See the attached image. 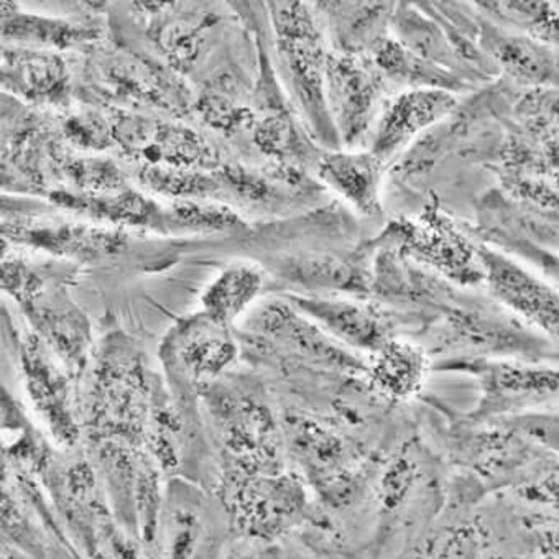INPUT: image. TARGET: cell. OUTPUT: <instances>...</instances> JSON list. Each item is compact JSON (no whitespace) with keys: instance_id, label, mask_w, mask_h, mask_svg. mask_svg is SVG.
Here are the masks:
<instances>
[{"instance_id":"1","label":"cell","mask_w":559,"mask_h":559,"mask_svg":"<svg viewBox=\"0 0 559 559\" xmlns=\"http://www.w3.org/2000/svg\"><path fill=\"white\" fill-rule=\"evenodd\" d=\"M453 463L471 500L513 492L535 476L555 451L512 421L473 425L464 421L451 435Z\"/></svg>"},{"instance_id":"2","label":"cell","mask_w":559,"mask_h":559,"mask_svg":"<svg viewBox=\"0 0 559 559\" xmlns=\"http://www.w3.org/2000/svg\"><path fill=\"white\" fill-rule=\"evenodd\" d=\"M151 395V373L139 344L127 334H109L94 359L90 424L107 438L140 443Z\"/></svg>"},{"instance_id":"3","label":"cell","mask_w":559,"mask_h":559,"mask_svg":"<svg viewBox=\"0 0 559 559\" xmlns=\"http://www.w3.org/2000/svg\"><path fill=\"white\" fill-rule=\"evenodd\" d=\"M270 19L276 50L288 87L314 135L328 147H340V135L331 119L326 99L324 38L311 9L304 2H272Z\"/></svg>"},{"instance_id":"4","label":"cell","mask_w":559,"mask_h":559,"mask_svg":"<svg viewBox=\"0 0 559 559\" xmlns=\"http://www.w3.org/2000/svg\"><path fill=\"white\" fill-rule=\"evenodd\" d=\"M441 369L471 373L477 400L467 424H502L559 408V362L519 359H457Z\"/></svg>"},{"instance_id":"5","label":"cell","mask_w":559,"mask_h":559,"mask_svg":"<svg viewBox=\"0 0 559 559\" xmlns=\"http://www.w3.org/2000/svg\"><path fill=\"white\" fill-rule=\"evenodd\" d=\"M288 451L308 483L331 507H347L364 487L359 454L330 428L307 418H290L284 433Z\"/></svg>"},{"instance_id":"6","label":"cell","mask_w":559,"mask_h":559,"mask_svg":"<svg viewBox=\"0 0 559 559\" xmlns=\"http://www.w3.org/2000/svg\"><path fill=\"white\" fill-rule=\"evenodd\" d=\"M213 396V415L233 460V473L270 474L285 471L284 431L269 406L250 396Z\"/></svg>"},{"instance_id":"7","label":"cell","mask_w":559,"mask_h":559,"mask_svg":"<svg viewBox=\"0 0 559 559\" xmlns=\"http://www.w3.org/2000/svg\"><path fill=\"white\" fill-rule=\"evenodd\" d=\"M110 122L116 145L144 165L201 171L223 167L216 148L190 127L135 112L116 114Z\"/></svg>"},{"instance_id":"8","label":"cell","mask_w":559,"mask_h":559,"mask_svg":"<svg viewBox=\"0 0 559 559\" xmlns=\"http://www.w3.org/2000/svg\"><path fill=\"white\" fill-rule=\"evenodd\" d=\"M386 80L369 57L330 53L326 99L341 144L356 147L385 107Z\"/></svg>"},{"instance_id":"9","label":"cell","mask_w":559,"mask_h":559,"mask_svg":"<svg viewBox=\"0 0 559 559\" xmlns=\"http://www.w3.org/2000/svg\"><path fill=\"white\" fill-rule=\"evenodd\" d=\"M233 487L230 506L237 525L252 538H278L297 526L307 513L305 484L287 471L233 473Z\"/></svg>"},{"instance_id":"10","label":"cell","mask_w":559,"mask_h":559,"mask_svg":"<svg viewBox=\"0 0 559 559\" xmlns=\"http://www.w3.org/2000/svg\"><path fill=\"white\" fill-rule=\"evenodd\" d=\"M490 297L532 330L559 344V287L502 250L479 246Z\"/></svg>"},{"instance_id":"11","label":"cell","mask_w":559,"mask_h":559,"mask_svg":"<svg viewBox=\"0 0 559 559\" xmlns=\"http://www.w3.org/2000/svg\"><path fill=\"white\" fill-rule=\"evenodd\" d=\"M17 304L34 333L53 350L70 376L83 372L93 344L90 318L74 304L63 282L40 273Z\"/></svg>"},{"instance_id":"12","label":"cell","mask_w":559,"mask_h":559,"mask_svg":"<svg viewBox=\"0 0 559 559\" xmlns=\"http://www.w3.org/2000/svg\"><path fill=\"white\" fill-rule=\"evenodd\" d=\"M237 353L229 326L203 311L178 321L162 343V360L168 372L193 385L221 376L236 362Z\"/></svg>"},{"instance_id":"13","label":"cell","mask_w":559,"mask_h":559,"mask_svg":"<svg viewBox=\"0 0 559 559\" xmlns=\"http://www.w3.org/2000/svg\"><path fill=\"white\" fill-rule=\"evenodd\" d=\"M386 239L389 247L385 250L415 260L441 278L463 287L484 284L479 246H473L466 237L453 227L444 226L441 221L427 226H393Z\"/></svg>"},{"instance_id":"14","label":"cell","mask_w":559,"mask_h":559,"mask_svg":"<svg viewBox=\"0 0 559 559\" xmlns=\"http://www.w3.org/2000/svg\"><path fill=\"white\" fill-rule=\"evenodd\" d=\"M21 362L25 386L38 415L58 443L73 447L80 440V424L73 409L70 372L35 333L27 334L21 343Z\"/></svg>"},{"instance_id":"15","label":"cell","mask_w":559,"mask_h":559,"mask_svg":"<svg viewBox=\"0 0 559 559\" xmlns=\"http://www.w3.org/2000/svg\"><path fill=\"white\" fill-rule=\"evenodd\" d=\"M2 236L11 242L83 263L122 255L130 246L129 236L122 229L80 223H44L22 217L4 221Z\"/></svg>"},{"instance_id":"16","label":"cell","mask_w":559,"mask_h":559,"mask_svg":"<svg viewBox=\"0 0 559 559\" xmlns=\"http://www.w3.org/2000/svg\"><path fill=\"white\" fill-rule=\"evenodd\" d=\"M250 330L320 366L344 372H367V364L341 347L288 300L262 305L250 320Z\"/></svg>"},{"instance_id":"17","label":"cell","mask_w":559,"mask_h":559,"mask_svg":"<svg viewBox=\"0 0 559 559\" xmlns=\"http://www.w3.org/2000/svg\"><path fill=\"white\" fill-rule=\"evenodd\" d=\"M305 317L318 324L337 343L373 354L395 336L392 317L379 307L321 295L285 297Z\"/></svg>"},{"instance_id":"18","label":"cell","mask_w":559,"mask_h":559,"mask_svg":"<svg viewBox=\"0 0 559 559\" xmlns=\"http://www.w3.org/2000/svg\"><path fill=\"white\" fill-rule=\"evenodd\" d=\"M457 106L451 91L413 87L385 104L373 130L370 152L383 162L408 147L419 133L433 127Z\"/></svg>"},{"instance_id":"19","label":"cell","mask_w":559,"mask_h":559,"mask_svg":"<svg viewBox=\"0 0 559 559\" xmlns=\"http://www.w3.org/2000/svg\"><path fill=\"white\" fill-rule=\"evenodd\" d=\"M103 78L120 99L160 107L174 114L190 107V94L185 90V84L139 55L129 51L110 55L104 61Z\"/></svg>"},{"instance_id":"20","label":"cell","mask_w":559,"mask_h":559,"mask_svg":"<svg viewBox=\"0 0 559 559\" xmlns=\"http://www.w3.org/2000/svg\"><path fill=\"white\" fill-rule=\"evenodd\" d=\"M2 86L28 103L67 106L71 94L70 68L55 51L8 47L2 51Z\"/></svg>"},{"instance_id":"21","label":"cell","mask_w":559,"mask_h":559,"mask_svg":"<svg viewBox=\"0 0 559 559\" xmlns=\"http://www.w3.org/2000/svg\"><path fill=\"white\" fill-rule=\"evenodd\" d=\"M273 273L292 287L310 294H372V272L359 260L334 253H294L273 262Z\"/></svg>"},{"instance_id":"22","label":"cell","mask_w":559,"mask_h":559,"mask_svg":"<svg viewBox=\"0 0 559 559\" xmlns=\"http://www.w3.org/2000/svg\"><path fill=\"white\" fill-rule=\"evenodd\" d=\"M50 201L55 206L63 207L70 213L114 226L170 233L167 207L132 188L100 197H90L73 190H57L51 191Z\"/></svg>"},{"instance_id":"23","label":"cell","mask_w":559,"mask_h":559,"mask_svg":"<svg viewBox=\"0 0 559 559\" xmlns=\"http://www.w3.org/2000/svg\"><path fill=\"white\" fill-rule=\"evenodd\" d=\"M336 53L370 57L389 40L396 4L389 2H321Z\"/></svg>"},{"instance_id":"24","label":"cell","mask_w":559,"mask_h":559,"mask_svg":"<svg viewBox=\"0 0 559 559\" xmlns=\"http://www.w3.org/2000/svg\"><path fill=\"white\" fill-rule=\"evenodd\" d=\"M483 45L497 68L523 86L559 87V50L496 25H484Z\"/></svg>"},{"instance_id":"25","label":"cell","mask_w":559,"mask_h":559,"mask_svg":"<svg viewBox=\"0 0 559 559\" xmlns=\"http://www.w3.org/2000/svg\"><path fill=\"white\" fill-rule=\"evenodd\" d=\"M382 158L372 152H326L317 164L321 180L346 198L360 214L380 217L383 213Z\"/></svg>"},{"instance_id":"26","label":"cell","mask_w":559,"mask_h":559,"mask_svg":"<svg viewBox=\"0 0 559 559\" xmlns=\"http://www.w3.org/2000/svg\"><path fill=\"white\" fill-rule=\"evenodd\" d=\"M370 357L366 376L386 402H412L424 390L431 364L424 346L396 336Z\"/></svg>"},{"instance_id":"27","label":"cell","mask_w":559,"mask_h":559,"mask_svg":"<svg viewBox=\"0 0 559 559\" xmlns=\"http://www.w3.org/2000/svg\"><path fill=\"white\" fill-rule=\"evenodd\" d=\"M99 37L100 28L94 25L31 14L14 2H2V38L11 47L68 50Z\"/></svg>"},{"instance_id":"28","label":"cell","mask_w":559,"mask_h":559,"mask_svg":"<svg viewBox=\"0 0 559 559\" xmlns=\"http://www.w3.org/2000/svg\"><path fill=\"white\" fill-rule=\"evenodd\" d=\"M262 288V270L247 263L227 266L204 290L203 313L229 326L257 300Z\"/></svg>"},{"instance_id":"29","label":"cell","mask_w":559,"mask_h":559,"mask_svg":"<svg viewBox=\"0 0 559 559\" xmlns=\"http://www.w3.org/2000/svg\"><path fill=\"white\" fill-rule=\"evenodd\" d=\"M483 11L497 27L559 50V5L546 2H486Z\"/></svg>"},{"instance_id":"30","label":"cell","mask_w":559,"mask_h":559,"mask_svg":"<svg viewBox=\"0 0 559 559\" xmlns=\"http://www.w3.org/2000/svg\"><path fill=\"white\" fill-rule=\"evenodd\" d=\"M214 22L216 19L210 14L165 15L152 31V37L175 70L187 71L200 57Z\"/></svg>"},{"instance_id":"31","label":"cell","mask_w":559,"mask_h":559,"mask_svg":"<svg viewBox=\"0 0 559 559\" xmlns=\"http://www.w3.org/2000/svg\"><path fill=\"white\" fill-rule=\"evenodd\" d=\"M142 187L177 201H200L223 197L226 191L219 171L183 170V168L142 165L136 171Z\"/></svg>"},{"instance_id":"32","label":"cell","mask_w":559,"mask_h":559,"mask_svg":"<svg viewBox=\"0 0 559 559\" xmlns=\"http://www.w3.org/2000/svg\"><path fill=\"white\" fill-rule=\"evenodd\" d=\"M53 158L58 170L76 193L100 197L129 188L119 165L110 158L57 154H53Z\"/></svg>"},{"instance_id":"33","label":"cell","mask_w":559,"mask_h":559,"mask_svg":"<svg viewBox=\"0 0 559 559\" xmlns=\"http://www.w3.org/2000/svg\"><path fill=\"white\" fill-rule=\"evenodd\" d=\"M424 461L413 444L403 448L383 467L379 483V497L386 513H396L408 506L424 483Z\"/></svg>"},{"instance_id":"34","label":"cell","mask_w":559,"mask_h":559,"mask_svg":"<svg viewBox=\"0 0 559 559\" xmlns=\"http://www.w3.org/2000/svg\"><path fill=\"white\" fill-rule=\"evenodd\" d=\"M253 140L262 154L282 162L314 158L318 164L321 157V154L311 152V145L298 132V127L285 110L270 114L265 119L255 122Z\"/></svg>"},{"instance_id":"35","label":"cell","mask_w":559,"mask_h":559,"mask_svg":"<svg viewBox=\"0 0 559 559\" xmlns=\"http://www.w3.org/2000/svg\"><path fill=\"white\" fill-rule=\"evenodd\" d=\"M513 548L533 559H559V516L530 512L512 502Z\"/></svg>"},{"instance_id":"36","label":"cell","mask_w":559,"mask_h":559,"mask_svg":"<svg viewBox=\"0 0 559 559\" xmlns=\"http://www.w3.org/2000/svg\"><path fill=\"white\" fill-rule=\"evenodd\" d=\"M416 559H486V538L476 523H453L431 533Z\"/></svg>"},{"instance_id":"37","label":"cell","mask_w":559,"mask_h":559,"mask_svg":"<svg viewBox=\"0 0 559 559\" xmlns=\"http://www.w3.org/2000/svg\"><path fill=\"white\" fill-rule=\"evenodd\" d=\"M167 210L170 233H227L246 226L239 214L217 204L177 201Z\"/></svg>"},{"instance_id":"38","label":"cell","mask_w":559,"mask_h":559,"mask_svg":"<svg viewBox=\"0 0 559 559\" xmlns=\"http://www.w3.org/2000/svg\"><path fill=\"white\" fill-rule=\"evenodd\" d=\"M507 497L530 512L559 516V454L556 453L535 476Z\"/></svg>"},{"instance_id":"39","label":"cell","mask_w":559,"mask_h":559,"mask_svg":"<svg viewBox=\"0 0 559 559\" xmlns=\"http://www.w3.org/2000/svg\"><path fill=\"white\" fill-rule=\"evenodd\" d=\"M198 114L203 117L207 126L213 127L217 132L233 133L239 130L250 129L255 126L253 116L247 107L237 104V100L230 96L223 87H210L198 97Z\"/></svg>"},{"instance_id":"40","label":"cell","mask_w":559,"mask_h":559,"mask_svg":"<svg viewBox=\"0 0 559 559\" xmlns=\"http://www.w3.org/2000/svg\"><path fill=\"white\" fill-rule=\"evenodd\" d=\"M63 133L80 151L103 152L116 144L112 122L97 110L71 114L63 122Z\"/></svg>"},{"instance_id":"41","label":"cell","mask_w":559,"mask_h":559,"mask_svg":"<svg viewBox=\"0 0 559 559\" xmlns=\"http://www.w3.org/2000/svg\"><path fill=\"white\" fill-rule=\"evenodd\" d=\"M171 559H193L197 555L200 538L203 535L200 516L188 509H177L171 513Z\"/></svg>"},{"instance_id":"42","label":"cell","mask_w":559,"mask_h":559,"mask_svg":"<svg viewBox=\"0 0 559 559\" xmlns=\"http://www.w3.org/2000/svg\"><path fill=\"white\" fill-rule=\"evenodd\" d=\"M512 424L519 425L526 433L532 435L549 450L559 454V408L539 413V415L512 419Z\"/></svg>"},{"instance_id":"43","label":"cell","mask_w":559,"mask_h":559,"mask_svg":"<svg viewBox=\"0 0 559 559\" xmlns=\"http://www.w3.org/2000/svg\"><path fill=\"white\" fill-rule=\"evenodd\" d=\"M510 559H533V558H530V556H525V555H516V556H512V558Z\"/></svg>"},{"instance_id":"44","label":"cell","mask_w":559,"mask_h":559,"mask_svg":"<svg viewBox=\"0 0 559 559\" xmlns=\"http://www.w3.org/2000/svg\"><path fill=\"white\" fill-rule=\"evenodd\" d=\"M559 5V4H558Z\"/></svg>"}]
</instances>
